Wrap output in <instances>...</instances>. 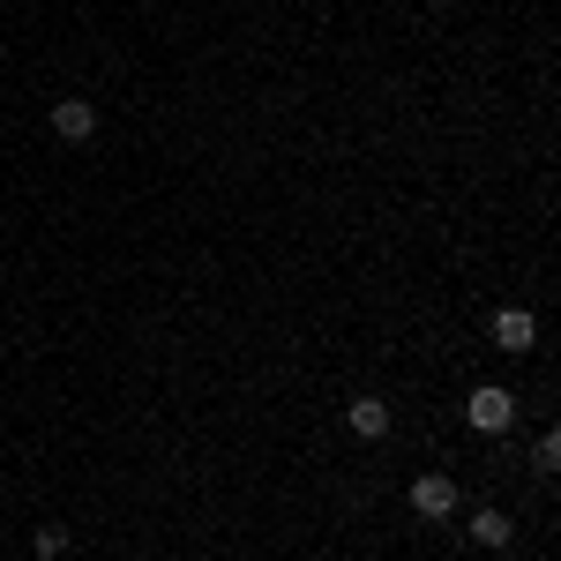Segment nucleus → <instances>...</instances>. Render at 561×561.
I'll return each instance as SVG.
<instances>
[{"label": "nucleus", "instance_id": "nucleus-1", "mask_svg": "<svg viewBox=\"0 0 561 561\" xmlns=\"http://www.w3.org/2000/svg\"><path fill=\"white\" fill-rule=\"evenodd\" d=\"M465 420H472L479 434H502L510 420H517V397L502 382H486V389H472V404H465Z\"/></svg>", "mask_w": 561, "mask_h": 561}, {"label": "nucleus", "instance_id": "nucleus-7", "mask_svg": "<svg viewBox=\"0 0 561 561\" xmlns=\"http://www.w3.org/2000/svg\"><path fill=\"white\" fill-rule=\"evenodd\" d=\"M531 465H539V472H554V465H561V434H554V427L531 442Z\"/></svg>", "mask_w": 561, "mask_h": 561}, {"label": "nucleus", "instance_id": "nucleus-2", "mask_svg": "<svg viewBox=\"0 0 561 561\" xmlns=\"http://www.w3.org/2000/svg\"><path fill=\"white\" fill-rule=\"evenodd\" d=\"M412 510L427 524H442V517H457V479H442V472H427V479H412Z\"/></svg>", "mask_w": 561, "mask_h": 561}, {"label": "nucleus", "instance_id": "nucleus-6", "mask_svg": "<svg viewBox=\"0 0 561 561\" xmlns=\"http://www.w3.org/2000/svg\"><path fill=\"white\" fill-rule=\"evenodd\" d=\"M465 531H472L479 547H510V539H517V524L502 517V510H472V524H465Z\"/></svg>", "mask_w": 561, "mask_h": 561}, {"label": "nucleus", "instance_id": "nucleus-4", "mask_svg": "<svg viewBox=\"0 0 561 561\" xmlns=\"http://www.w3.org/2000/svg\"><path fill=\"white\" fill-rule=\"evenodd\" d=\"M486 330H494V345H502V352H531V337H539V322H531L524 307H502Z\"/></svg>", "mask_w": 561, "mask_h": 561}, {"label": "nucleus", "instance_id": "nucleus-8", "mask_svg": "<svg viewBox=\"0 0 561 561\" xmlns=\"http://www.w3.org/2000/svg\"><path fill=\"white\" fill-rule=\"evenodd\" d=\"M68 554V524H38V561Z\"/></svg>", "mask_w": 561, "mask_h": 561}, {"label": "nucleus", "instance_id": "nucleus-5", "mask_svg": "<svg viewBox=\"0 0 561 561\" xmlns=\"http://www.w3.org/2000/svg\"><path fill=\"white\" fill-rule=\"evenodd\" d=\"M345 420H352V434L382 442V434H389V404H382V397H352V404H345Z\"/></svg>", "mask_w": 561, "mask_h": 561}, {"label": "nucleus", "instance_id": "nucleus-3", "mask_svg": "<svg viewBox=\"0 0 561 561\" xmlns=\"http://www.w3.org/2000/svg\"><path fill=\"white\" fill-rule=\"evenodd\" d=\"M53 135H60V142H90V135H98V105H90V98H60V105H53Z\"/></svg>", "mask_w": 561, "mask_h": 561}]
</instances>
